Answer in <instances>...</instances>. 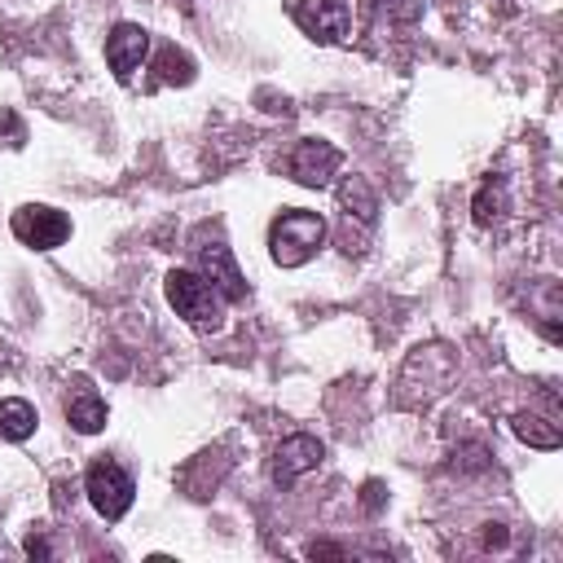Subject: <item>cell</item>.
Here are the masks:
<instances>
[{
    "instance_id": "obj_3",
    "label": "cell",
    "mask_w": 563,
    "mask_h": 563,
    "mask_svg": "<svg viewBox=\"0 0 563 563\" xmlns=\"http://www.w3.org/2000/svg\"><path fill=\"white\" fill-rule=\"evenodd\" d=\"M84 493H88V501H92V510L101 515V519H123L128 510H132V497H136V484H132V475L119 466V462H110V457H97L92 466H88V475H84Z\"/></svg>"
},
{
    "instance_id": "obj_7",
    "label": "cell",
    "mask_w": 563,
    "mask_h": 563,
    "mask_svg": "<svg viewBox=\"0 0 563 563\" xmlns=\"http://www.w3.org/2000/svg\"><path fill=\"white\" fill-rule=\"evenodd\" d=\"M145 53H150V31L136 22H119L106 40V62H110L114 79H132V70L145 62Z\"/></svg>"
},
{
    "instance_id": "obj_4",
    "label": "cell",
    "mask_w": 563,
    "mask_h": 563,
    "mask_svg": "<svg viewBox=\"0 0 563 563\" xmlns=\"http://www.w3.org/2000/svg\"><path fill=\"white\" fill-rule=\"evenodd\" d=\"M290 13H295V22H299L312 40H321V44L343 40L347 26H352V4H347V0H295Z\"/></svg>"
},
{
    "instance_id": "obj_8",
    "label": "cell",
    "mask_w": 563,
    "mask_h": 563,
    "mask_svg": "<svg viewBox=\"0 0 563 563\" xmlns=\"http://www.w3.org/2000/svg\"><path fill=\"white\" fill-rule=\"evenodd\" d=\"M321 457H325V444H321L317 435H303V431H299V435H290V440L277 444L273 479H277V484H290V479H299L303 471H317Z\"/></svg>"
},
{
    "instance_id": "obj_10",
    "label": "cell",
    "mask_w": 563,
    "mask_h": 563,
    "mask_svg": "<svg viewBox=\"0 0 563 563\" xmlns=\"http://www.w3.org/2000/svg\"><path fill=\"white\" fill-rule=\"evenodd\" d=\"M198 260H202V268L211 273L216 290H220L224 299H242V295H246V282H242V273H238V264H233V255H229V246H224V242L202 246V251H198Z\"/></svg>"
},
{
    "instance_id": "obj_13",
    "label": "cell",
    "mask_w": 563,
    "mask_h": 563,
    "mask_svg": "<svg viewBox=\"0 0 563 563\" xmlns=\"http://www.w3.org/2000/svg\"><path fill=\"white\" fill-rule=\"evenodd\" d=\"M515 435L528 440V444H537V449H559V427L545 422V418H537V413H519L515 418Z\"/></svg>"
},
{
    "instance_id": "obj_11",
    "label": "cell",
    "mask_w": 563,
    "mask_h": 563,
    "mask_svg": "<svg viewBox=\"0 0 563 563\" xmlns=\"http://www.w3.org/2000/svg\"><path fill=\"white\" fill-rule=\"evenodd\" d=\"M31 431H35V405L18 400V396L0 400V435L4 440H26Z\"/></svg>"
},
{
    "instance_id": "obj_2",
    "label": "cell",
    "mask_w": 563,
    "mask_h": 563,
    "mask_svg": "<svg viewBox=\"0 0 563 563\" xmlns=\"http://www.w3.org/2000/svg\"><path fill=\"white\" fill-rule=\"evenodd\" d=\"M167 303L176 308V317H185L194 330H216L224 308H220V290L211 282H202L189 268L167 273Z\"/></svg>"
},
{
    "instance_id": "obj_9",
    "label": "cell",
    "mask_w": 563,
    "mask_h": 563,
    "mask_svg": "<svg viewBox=\"0 0 563 563\" xmlns=\"http://www.w3.org/2000/svg\"><path fill=\"white\" fill-rule=\"evenodd\" d=\"M66 418H70V427H75V431L92 435V431H101V427H106V400H101L84 378H75V387L66 391Z\"/></svg>"
},
{
    "instance_id": "obj_16",
    "label": "cell",
    "mask_w": 563,
    "mask_h": 563,
    "mask_svg": "<svg viewBox=\"0 0 563 563\" xmlns=\"http://www.w3.org/2000/svg\"><path fill=\"white\" fill-rule=\"evenodd\" d=\"M506 541V532H501V523H493L488 532H484V545H501Z\"/></svg>"
},
{
    "instance_id": "obj_1",
    "label": "cell",
    "mask_w": 563,
    "mask_h": 563,
    "mask_svg": "<svg viewBox=\"0 0 563 563\" xmlns=\"http://www.w3.org/2000/svg\"><path fill=\"white\" fill-rule=\"evenodd\" d=\"M325 242V220L317 211H303V207H290L273 220L268 229V246H273V260L282 268H299L308 264Z\"/></svg>"
},
{
    "instance_id": "obj_12",
    "label": "cell",
    "mask_w": 563,
    "mask_h": 563,
    "mask_svg": "<svg viewBox=\"0 0 563 563\" xmlns=\"http://www.w3.org/2000/svg\"><path fill=\"white\" fill-rule=\"evenodd\" d=\"M339 198H343V211H347V216L356 211V220H361L365 229L378 220V198L369 194V185H365L361 176H347V185L339 189Z\"/></svg>"
},
{
    "instance_id": "obj_5",
    "label": "cell",
    "mask_w": 563,
    "mask_h": 563,
    "mask_svg": "<svg viewBox=\"0 0 563 563\" xmlns=\"http://www.w3.org/2000/svg\"><path fill=\"white\" fill-rule=\"evenodd\" d=\"M13 233L35 251H53L70 238V220L57 207H18L13 211Z\"/></svg>"
},
{
    "instance_id": "obj_6",
    "label": "cell",
    "mask_w": 563,
    "mask_h": 563,
    "mask_svg": "<svg viewBox=\"0 0 563 563\" xmlns=\"http://www.w3.org/2000/svg\"><path fill=\"white\" fill-rule=\"evenodd\" d=\"M339 163H343V154H339L330 141H299V145L290 150V158H286L290 176H295L299 185H308V189L330 185V176L339 172Z\"/></svg>"
},
{
    "instance_id": "obj_15",
    "label": "cell",
    "mask_w": 563,
    "mask_h": 563,
    "mask_svg": "<svg viewBox=\"0 0 563 563\" xmlns=\"http://www.w3.org/2000/svg\"><path fill=\"white\" fill-rule=\"evenodd\" d=\"M493 216H501V185H497V194H493V185H484V194L475 198V220L488 224Z\"/></svg>"
},
{
    "instance_id": "obj_14",
    "label": "cell",
    "mask_w": 563,
    "mask_h": 563,
    "mask_svg": "<svg viewBox=\"0 0 563 563\" xmlns=\"http://www.w3.org/2000/svg\"><path fill=\"white\" fill-rule=\"evenodd\" d=\"M158 66H163V79H167V84H189V79H194V62H189L185 53H172V48H167Z\"/></svg>"
}]
</instances>
